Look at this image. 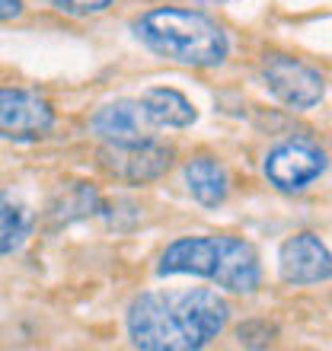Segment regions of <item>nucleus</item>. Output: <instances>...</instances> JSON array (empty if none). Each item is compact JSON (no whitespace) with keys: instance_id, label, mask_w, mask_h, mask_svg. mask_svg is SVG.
Instances as JSON below:
<instances>
[{"instance_id":"f03ea898","label":"nucleus","mask_w":332,"mask_h":351,"mask_svg":"<svg viewBox=\"0 0 332 351\" xmlns=\"http://www.w3.org/2000/svg\"><path fill=\"white\" fill-rule=\"evenodd\" d=\"M131 32L154 55L195 71L221 67L230 55V42L211 16L189 7H154L131 23Z\"/></svg>"},{"instance_id":"9d476101","label":"nucleus","mask_w":332,"mask_h":351,"mask_svg":"<svg viewBox=\"0 0 332 351\" xmlns=\"http://www.w3.org/2000/svg\"><path fill=\"white\" fill-rule=\"evenodd\" d=\"M185 176V189L202 208H217V204L227 202L230 195V173L217 157H208V154H198L182 167Z\"/></svg>"},{"instance_id":"39448f33","label":"nucleus","mask_w":332,"mask_h":351,"mask_svg":"<svg viewBox=\"0 0 332 351\" xmlns=\"http://www.w3.org/2000/svg\"><path fill=\"white\" fill-rule=\"evenodd\" d=\"M259 74L265 90L291 112H310L326 99V77L316 67L304 64L300 58L272 51L262 58Z\"/></svg>"},{"instance_id":"20e7f679","label":"nucleus","mask_w":332,"mask_h":351,"mask_svg":"<svg viewBox=\"0 0 332 351\" xmlns=\"http://www.w3.org/2000/svg\"><path fill=\"white\" fill-rule=\"evenodd\" d=\"M329 169V157L326 150L310 138H287L265 154L262 173H265L268 185H275L278 192L297 195L307 192L313 182H320Z\"/></svg>"},{"instance_id":"7ed1b4c3","label":"nucleus","mask_w":332,"mask_h":351,"mask_svg":"<svg viewBox=\"0 0 332 351\" xmlns=\"http://www.w3.org/2000/svg\"><path fill=\"white\" fill-rule=\"evenodd\" d=\"M157 275H198L230 294H252L262 285V262L252 243L227 233L214 237H179L157 262Z\"/></svg>"},{"instance_id":"6e6552de","label":"nucleus","mask_w":332,"mask_h":351,"mask_svg":"<svg viewBox=\"0 0 332 351\" xmlns=\"http://www.w3.org/2000/svg\"><path fill=\"white\" fill-rule=\"evenodd\" d=\"M278 275L285 285H323L332 275V259L326 243L316 233H297L278 250Z\"/></svg>"},{"instance_id":"2eb2a0df","label":"nucleus","mask_w":332,"mask_h":351,"mask_svg":"<svg viewBox=\"0 0 332 351\" xmlns=\"http://www.w3.org/2000/svg\"><path fill=\"white\" fill-rule=\"evenodd\" d=\"M48 3L67 16H99L112 7V0H48Z\"/></svg>"},{"instance_id":"0eeeda50","label":"nucleus","mask_w":332,"mask_h":351,"mask_svg":"<svg viewBox=\"0 0 332 351\" xmlns=\"http://www.w3.org/2000/svg\"><path fill=\"white\" fill-rule=\"evenodd\" d=\"M173 160L176 150L169 144H160L157 138L141 141V144H106L99 150L102 169L128 185H147L166 176Z\"/></svg>"},{"instance_id":"dca6fc26","label":"nucleus","mask_w":332,"mask_h":351,"mask_svg":"<svg viewBox=\"0 0 332 351\" xmlns=\"http://www.w3.org/2000/svg\"><path fill=\"white\" fill-rule=\"evenodd\" d=\"M23 16V0H0V23Z\"/></svg>"},{"instance_id":"423d86ee","label":"nucleus","mask_w":332,"mask_h":351,"mask_svg":"<svg viewBox=\"0 0 332 351\" xmlns=\"http://www.w3.org/2000/svg\"><path fill=\"white\" fill-rule=\"evenodd\" d=\"M51 128H55V109L42 93L0 86V138L32 144L51 134Z\"/></svg>"},{"instance_id":"1a4fd4ad","label":"nucleus","mask_w":332,"mask_h":351,"mask_svg":"<svg viewBox=\"0 0 332 351\" xmlns=\"http://www.w3.org/2000/svg\"><path fill=\"white\" fill-rule=\"evenodd\" d=\"M90 131L96 138H102L106 144H141L150 141V125L141 112L138 99H115L106 102L102 109H96V115L90 119Z\"/></svg>"},{"instance_id":"ddd939ff","label":"nucleus","mask_w":332,"mask_h":351,"mask_svg":"<svg viewBox=\"0 0 332 351\" xmlns=\"http://www.w3.org/2000/svg\"><path fill=\"white\" fill-rule=\"evenodd\" d=\"M29 211L13 198V195L0 192V259L13 256V252L26 243L29 237Z\"/></svg>"},{"instance_id":"f257e3e1","label":"nucleus","mask_w":332,"mask_h":351,"mask_svg":"<svg viewBox=\"0 0 332 351\" xmlns=\"http://www.w3.org/2000/svg\"><path fill=\"white\" fill-rule=\"evenodd\" d=\"M230 306L211 287L147 291L128 306V335L144 351H198L227 329Z\"/></svg>"},{"instance_id":"4468645a","label":"nucleus","mask_w":332,"mask_h":351,"mask_svg":"<svg viewBox=\"0 0 332 351\" xmlns=\"http://www.w3.org/2000/svg\"><path fill=\"white\" fill-rule=\"evenodd\" d=\"M272 335H275V326H268L265 319H249V323H243L237 329V339L246 348H265L272 342Z\"/></svg>"},{"instance_id":"9b49d317","label":"nucleus","mask_w":332,"mask_h":351,"mask_svg":"<svg viewBox=\"0 0 332 351\" xmlns=\"http://www.w3.org/2000/svg\"><path fill=\"white\" fill-rule=\"evenodd\" d=\"M141 112L150 128H189L198 121V109L189 96L169 86H150L141 93Z\"/></svg>"},{"instance_id":"f8f14e48","label":"nucleus","mask_w":332,"mask_h":351,"mask_svg":"<svg viewBox=\"0 0 332 351\" xmlns=\"http://www.w3.org/2000/svg\"><path fill=\"white\" fill-rule=\"evenodd\" d=\"M99 211H102L99 192L86 182L64 185V192L58 195V202L51 204V217H55V223H74V221H83V217L99 214Z\"/></svg>"}]
</instances>
